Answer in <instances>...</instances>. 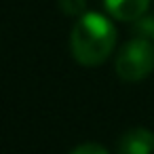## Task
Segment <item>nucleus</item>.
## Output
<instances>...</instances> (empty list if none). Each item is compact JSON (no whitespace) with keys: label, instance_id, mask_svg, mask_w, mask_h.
Masks as SVG:
<instances>
[{"label":"nucleus","instance_id":"obj_1","mask_svg":"<svg viewBox=\"0 0 154 154\" xmlns=\"http://www.w3.org/2000/svg\"><path fill=\"white\" fill-rule=\"evenodd\" d=\"M114 45H116V28L108 17L99 13H82L70 36L72 55L82 66L103 63L110 57Z\"/></svg>","mask_w":154,"mask_h":154},{"label":"nucleus","instance_id":"obj_2","mask_svg":"<svg viewBox=\"0 0 154 154\" xmlns=\"http://www.w3.org/2000/svg\"><path fill=\"white\" fill-rule=\"evenodd\" d=\"M154 70V45L148 38L129 40L116 55V74L127 82H137Z\"/></svg>","mask_w":154,"mask_h":154},{"label":"nucleus","instance_id":"obj_3","mask_svg":"<svg viewBox=\"0 0 154 154\" xmlns=\"http://www.w3.org/2000/svg\"><path fill=\"white\" fill-rule=\"evenodd\" d=\"M154 152V133L143 127L127 131L118 139V154H152Z\"/></svg>","mask_w":154,"mask_h":154},{"label":"nucleus","instance_id":"obj_4","mask_svg":"<svg viewBox=\"0 0 154 154\" xmlns=\"http://www.w3.org/2000/svg\"><path fill=\"white\" fill-rule=\"evenodd\" d=\"M106 11L118 21H135L146 15L150 0H103Z\"/></svg>","mask_w":154,"mask_h":154},{"label":"nucleus","instance_id":"obj_5","mask_svg":"<svg viewBox=\"0 0 154 154\" xmlns=\"http://www.w3.org/2000/svg\"><path fill=\"white\" fill-rule=\"evenodd\" d=\"M133 30L139 38H154V17L152 15H141L139 19L133 21Z\"/></svg>","mask_w":154,"mask_h":154},{"label":"nucleus","instance_id":"obj_6","mask_svg":"<svg viewBox=\"0 0 154 154\" xmlns=\"http://www.w3.org/2000/svg\"><path fill=\"white\" fill-rule=\"evenodd\" d=\"M59 9H61L66 15L78 17V15H82L85 9H87V0H59Z\"/></svg>","mask_w":154,"mask_h":154},{"label":"nucleus","instance_id":"obj_7","mask_svg":"<svg viewBox=\"0 0 154 154\" xmlns=\"http://www.w3.org/2000/svg\"><path fill=\"white\" fill-rule=\"evenodd\" d=\"M70 154H110L103 146H99V143H93V141H89V143H82V146H78V148H74Z\"/></svg>","mask_w":154,"mask_h":154}]
</instances>
